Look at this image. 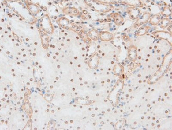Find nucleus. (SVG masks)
I'll return each instance as SVG.
<instances>
[{"instance_id": "nucleus-8", "label": "nucleus", "mask_w": 172, "mask_h": 130, "mask_svg": "<svg viewBox=\"0 0 172 130\" xmlns=\"http://www.w3.org/2000/svg\"><path fill=\"white\" fill-rule=\"evenodd\" d=\"M57 23H58L59 25L61 26V27L65 28L66 29H69V25L70 24L69 20L65 17H61L59 18L57 20Z\"/></svg>"}, {"instance_id": "nucleus-13", "label": "nucleus", "mask_w": 172, "mask_h": 130, "mask_svg": "<svg viewBox=\"0 0 172 130\" xmlns=\"http://www.w3.org/2000/svg\"><path fill=\"white\" fill-rule=\"evenodd\" d=\"M160 16L159 15H154L152 16V17L151 18L150 20V23L152 24L153 25H155L159 23V22H160Z\"/></svg>"}, {"instance_id": "nucleus-16", "label": "nucleus", "mask_w": 172, "mask_h": 130, "mask_svg": "<svg viewBox=\"0 0 172 130\" xmlns=\"http://www.w3.org/2000/svg\"><path fill=\"white\" fill-rule=\"evenodd\" d=\"M171 13H172V10L169 7H165L163 10V15L166 17L170 16Z\"/></svg>"}, {"instance_id": "nucleus-6", "label": "nucleus", "mask_w": 172, "mask_h": 130, "mask_svg": "<svg viewBox=\"0 0 172 130\" xmlns=\"http://www.w3.org/2000/svg\"><path fill=\"white\" fill-rule=\"evenodd\" d=\"M41 39H42V45L43 48L45 49H48V42H49V37L43 31H40Z\"/></svg>"}, {"instance_id": "nucleus-14", "label": "nucleus", "mask_w": 172, "mask_h": 130, "mask_svg": "<svg viewBox=\"0 0 172 130\" xmlns=\"http://www.w3.org/2000/svg\"><path fill=\"white\" fill-rule=\"evenodd\" d=\"M89 34H90L91 38L94 41H97L99 38L98 31H96V30H92L91 31H90Z\"/></svg>"}, {"instance_id": "nucleus-15", "label": "nucleus", "mask_w": 172, "mask_h": 130, "mask_svg": "<svg viewBox=\"0 0 172 130\" xmlns=\"http://www.w3.org/2000/svg\"><path fill=\"white\" fill-rule=\"evenodd\" d=\"M170 20L168 19H167V18L164 19H163L161 21L160 27L163 28H166L167 27H168V26L170 25Z\"/></svg>"}, {"instance_id": "nucleus-5", "label": "nucleus", "mask_w": 172, "mask_h": 130, "mask_svg": "<svg viewBox=\"0 0 172 130\" xmlns=\"http://www.w3.org/2000/svg\"><path fill=\"white\" fill-rule=\"evenodd\" d=\"M27 6L32 14H37L40 11V8L37 4H34L32 2H27Z\"/></svg>"}, {"instance_id": "nucleus-9", "label": "nucleus", "mask_w": 172, "mask_h": 130, "mask_svg": "<svg viewBox=\"0 0 172 130\" xmlns=\"http://www.w3.org/2000/svg\"><path fill=\"white\" fill-rule=\"evenodd\" d=\"M63 11L65 14H69L76 16L78 14V11L77 9L73 7H67L63 9Z\"/></svg>"}, {"instance_id": "nucleus-11", "label": "nucleus", "mask_w": 172, "mask_h": 130, "mask_svg": "<svg viewBox=\"0 0 172 130\" xmlns=\"http://www.w3.org/2000/svg\"><path fill=\"white\" fill-rule=\"evenodd\" d=\"M137 57V48L136 47H130L129 50V57L130 58H135Z\"/></svg>"}, {"instance_id": "nucleus-12", "label": "nucleus", "mask_w": 172, "mask_h": 130, "mask_svg": "<svg viewBox=\"0 0 172 130\" xmlns=\"http://www.w3.org/2000/svg\"><path fill=\"white\" fill-rule=\"evenodd\" d=\"M149 17H150V14H149V13H145L142 16V17L140 18L139 22H138L139 23L137 24V25H142L143 23L146 22L148 20Z\"/></svg>"}, {"instance_id": "nucleus-17", "label": "nucleus", "mask_w": 172, "mask_h": 130, "mask_svg": "<svg viewBox=\"0 0 172 130\" xmlns=\"http://www.w3.org/2000/svg\"><path fill=\"white\" fill-rule=\"evenodd\" d=\"M149 28L148 27H141L139 29L138 32V35L139 36L141 35H145V33H146L148 31Z\"/></svg>"}, {"instance_id": "nucleus-3", "label": "nucleus", "mask_w": 172, "mask_h": 130, "mask_svg": "<svg viewBox=\"0 0 172 130\" xmlns=\"http://www.w3.org/2000/svg\"><path fill=\"white\" fill-rule=\"evenodd\" d=\"M40 25L43 30L47 33H53L54 30L53 26L49 17L47 15H45L41 18L40 20Z\"/></svg>"}, {"instance_id": "nucleus-7", "label": "nucleus", "mask_w": 172, "mask_h": 130, "mask_svg": "<svg viewBox=\"0 0 172 130\" xmlns=\"http://www.w3.org/2000/svg\"><path fill=\"white\" fill-rule=\"evenodd\" d=\"M100 38L102 41H109L113 38V35L107 31H102L100 35Z\"/></svg>"}, {"instance_id": "nucleus-10", "label": "nucleus", "mask_w": 172, "mask_h": 130, "mask_svg": "<svg viewBox=\"0 0 172 130\" xmlns=\"http://www.w3.org/2000/svg\"><path fill=\"white\" fill-rule=\"evenodd\" d=\"M112 17L114 18V20L115 23L117 25H120L122 22H123V18L118 13H115V14H113Z\"/></svg>"}, {"instance_id": "nucleus-1", "label": "nucleus", "mask_w": 172, "mask_h": 130, "mask_svg": "<svg viewBox=\"0 0 172 130\" xmlns=\"http://www.w3.org/2000/svg\"><path fill=\"white\" fill-rule=\"evenodd\" d=\"M95 1L105 4H125L128 6H135L138 8H142L144 6L141 0H95Z\"/></svg>"}, {"instance_id": "nucleus-18", "label": "nucleus", "mask_w": 172, "mask_h": 130, "mask_svg": "<svg viewBox=\"0 0 172 130\" xmlns=\"http://www.w3.org/2000/svg\"><path fill=\"white\" fill-rule=\"evenodd\" d=\"M16 1H22V2H28L29 0H16Z\"/></svg>"}, {"instance_id": "nucleus-4", "label": "nucleus", "mask_w": 172, "mask_h": 130, "mask_svg": "<svg viewBox=\"0 0 172 130\" xmlns=\"http://www.w3.org/2000/svg\"><path fill=\"white\" fill-rule=\"evenodd\" d=\"M128 13L130 15V17L132 19H135L141 14L140 10L138 7L131 6L128 9Z\"/></svg>"}, {"instance_id": "nucleus-2", "label": "nucleus", "mask_w": 172, "mask_h": 130, "mask_svg": "<svg viewBox=\"0 0 172 130\" xmlns=\"http://www.w3.org/2000/svg\"><path fill=\"white\" fill-rule=\"evenodd\" d=\"M86 3L94 10L101 12H108L114 9V6L111 4H105L98 2L95 0H85Z\"/></svg>"}]
</instances>
